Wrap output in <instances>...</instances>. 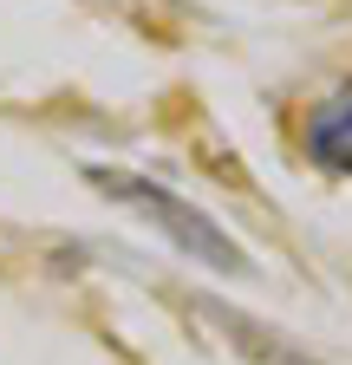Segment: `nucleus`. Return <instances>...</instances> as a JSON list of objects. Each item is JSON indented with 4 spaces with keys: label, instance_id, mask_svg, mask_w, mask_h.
I'll list each match as a JSON object with an SVG mask.
<instances>
[{
    "label": "nucleus",
    "instance_id": "f257e3e1",
    "mask_svg": "<svg viewBox=\"0 0 352 365\" xmlns=\"http://www.w3.org/2000/svg\"><path fill=\"white\" fill-rule=\"evenodd\" d=\"M98 190H111L118 202H130L144 222H157V228H163V235L183 248V255H202L209 267H222V274H235V267H242V248L222 235V228L202 222L196 209H183L170 190H157V182H138V176H98Z\"/></svg>",
    "mask_w": 352,
    "mask_h": 365
},
{
    "label": "nucleus",
    "instance_id": "f03ea898",
    "mask_svg": "<svg viewBox=\"0 0 352 365\" xmlns=\"http://www.w3.org/2000/svg\"><path fill=\"white\" fill-rule=\"evenodd\" d=\"M306 150H314L326 170H352V85L333 91V98L314 111V124H306Z\"/></svg>",
    "mask_w": 352,
    "mask_h": 365
}]
</instances>
